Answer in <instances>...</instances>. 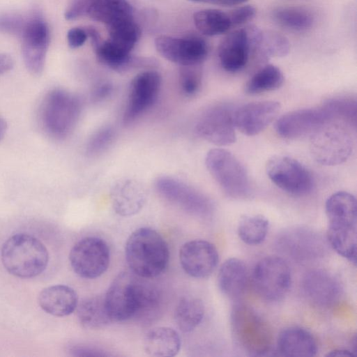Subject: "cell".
Masks as SVG:
<instances>
[{
	"label": "cell",
	"instance_id": "cell-1",
	"mask_svg": "<svg viewBox=\"0 0 357 357\" xmlns=\"http://www.w3.org/2000/svg\"><path fill=\"white\" fill-rule=\"evenodd\" d=\"M104 299L112 321L135 318L146 322L156 315L161 305L158 289L131 271L121 272L114 279Z\"/></svg>",
	"mask_w": 357,
	"mask_h": 357
},
{
	"label": "cell",
	"instance_id": "cell-2",
	"mask_svg": "<svg viewBox=\"0 0 357 357\" xmlns=\"http://www.w3.org/2000/svg\"><path fill=\"white\" fill-rule=\"evenodd\" d=\"M327 239L332 248L354 264L357 257V205L351 193L340 191L326 200Z\"/></svg>",
	"mask_w": 357,
	"mask_h": 357
},
{
	"label": "cell",
	"instance_id": "cell-3",
	"mask_svg": "<svg viewBox=\"0 0 357 357\" xmlns=\"http://www.w3.org/2000/svg\"><path fill=\"white\" fill-rule=\"evenodd\" d=\"M125 257L131 272L151 279L160 275L167 268L169 250L167 242L157 231L150 227H141L128 238Z\"/></svg>",
	"mask_w": 357,
	"mask_h": 357
},
{
	"label": "cell",
	"instance_id": "cell-4",
	"mask_svg": "<svg viewBox=\"0 0 357 357\" xmlns=\"http://www.w3.org/2000/svg\"><path fill=\"white\" fill-rule=\"evenodd\" d=\"M1 260L10 274L31 278L45 270L49 253L39 239L29 234L19 233L10 236L2 245Z\"/></svg>",
	"mask_w": 357,
	"mask_h": 357
},
{
	"label": "cell",
	"instance_id": "cell-5",
	"mask_svg": "<svg viewBox=\"0 0 357 357\" xmlns=\"http://www.w3.org/2000/svg\"><path fill=\"white\" fill-rule=\"evenodd\" d=\"M82 103L75 94L54 89L45 96L40 110L43 129L52 137L63 139L73 130L80 116Z\"/></svg>",
	"mask_w": 357,
	"mask_h": 357
},
{
	"label": "cell",
	"instance_id": "cell-6",
	"mask_svg": "<svg viewBox=\"0 0 357 357\" xmlns=\"http://www.w3.org/2000/svg\"><path fill=\"white\" fill-rule=\"evenodd\" d=\"M231 326L234 341L245 352L251 356H264L269 352L273 342L271 331L250 306H234Z\"/></svg>",
	"mask_w": 357,
	"mask_h": 357
},
{
	"label": "cell",
	"instance_id": "cell-7",
	"mask_svg": "<svg viewBox=\"0 0 357 357\" xmlns=\"http://www.w3.org/2000/svg\"><path fill=\"white\" fill-rule=\"evenodd\" d=\"M205 164L226 195L238 199L250 195L251 185L248 173L231 153L223 149H211L206 155Z\"/></svg>",
	"mask_w": 357,
	"mask_h": 357
},
{
	"label": "cell",
	"instance_id": "cell-8",
	"mask_svg": "<svg viewBox=\"0 0 357 357\" xmlns=\"http://www.w3.org/2000/svg\"><path fill=\"white\" fill-rule=\"evenodd\" d=\"M328 123L311 135L310 151L317 162L334 166L349 158L354 149V141L351 134L344 126Z\"/></svg>",
	"mask_w": 357,
	"mask_h": 357
},
{
	"label": "cell",
	"instance_id": "cell-9",
	"mask_svg": "<svg viewBox=\"0 0 357 357\" xmlns=\"http://www.w3.org/2000/svg\"><path fill=\"white\" fill-rule=\"evenodd\" d=\"M252 280L255 290L261 298L275 302L288 294L291 284V273L282 258L268 256L256 264Z\"/></svg>",
	"mask_w": 357,
	"mask_h": 357
},
{
	"label": "cell",
	"instance_id": "cell-10",
	"mask_svg": "<svg viewBox=\"0 0 357 357\" xmlns=\"http://www.w3.org/2000/svg\"><path fill=\"white\" fill-rule=\"evenodd\" d=\"M69 261L77 275L84 279H95L102 275L109 266V248L100 238L86 237L73 246Z\"/></svg>",
	"mask_w": 357,
	"mask_h": 357
},
{
	"label": "cell",
	"instance_id": "cell-11",
	"mask_svg": "<svg viewBox=\"0 0 357 357\" xmlns=\"http://www.w3.org/2000/svg\"><path fill=\"white\" fill-rule=\"evenodd\" d=\"M266 172L276 186L290 195L302 196L312 189L313 179L310 172L291 157L273 156L266 164Z\"/></svg>",
	"mask_w": 357,
	"mask_h": 357
},
{
	"label": "cell",
	"instance_id": "cell-12",
	"mask_svg": "<svg viewBox=\"0 0 357 357\" xmlns=\"http://www.w3.org/2000/svg\"><path fill=\"white\" fill-rule=\"evenodd\" d=\"M155 188L162 198L190 214L205 218L213 212L212 203L204 194L178 178L158 177Z\"/></svg>",
	"mask_w": 357,
	"mask_h": 357
},
{
	"label": "cell",
	"instance_id": "cell-13",
	"mask_svg": "<svg viewBox=\"0 0 357 357\" xmlns=\"http://www.w3.org/2000/svg\"><path fill=\"white\" fill-rule=\"evenodd\" d=\"M157 52L165 59L180 66H199L207 57L208 45L202 36H160L155 40Z\"/></svg>",
	"mask_w": 357,
	"mask_h": 357
},
{
	"label": "cell",
	"instance_id": "cell-14",
	"mask_svg": "<svg viewBox=\"0 0 357 357\" xmlns=\"http://www.w3.org/2000/svg\"><path fill=\"white\" fill-rule=\"evenodd\" d=\"M21 36L24 65L30 73L39 75L43 71L50 44L49 26L42 17L34 15L26 21Z\"/></svg>",
	"mask_w": 357,
	"mask_h": 357
},
{
	"label": "cell",
	"instance_id": "cell-15",
	"mask_svg": "<svg viewBox=\"0 0 357 357\" xmlns=\"http://www.w3.org/2000/svg\"><path fill=\"white\" fill-rule=\"evenodd\" d=\"M162 84L160 73L146 70L136 75L131 81L123 121L129 124L145 113L155 102Z\"/></svg>",
	"mask_w": 357,
	"mask_h": 357
},
{
	"label": "cell",
	"instance_id": "cell-16",
	"mask_svg": "<svg viewBox=\"0 0 357 357\" xmlns=\"http://www.w3.org/2000/svg\"><path fill=\"white\" fill-rule=\"evenodd\" d=\"M234 112L226 105L212 106L202 112L195 124V132L203 139L217 146L235 142Z\"/></svg>",
	"mask_w": 357,
	"mask_h": 357
},
{
	"label": "cell",
	"instance_id": "cell-17",
	"mask_svg": "<svg viewBox=\"0 0 357 357\" xmlns=\"http://www.w3.org/2000/svg\"><path fill=\"white\" fill-rule=\"evenodd\" d=\"M219 255L215 246L209 241L195 239L183 244L179 250L181 268L195 278H206L215 269Z\"/></svg>",
	"mask_w": 357,
	"mask_h": 357
},
{
	"label": "cell",
	"instance_id": "cell-18",
	"mask_svg": "<svg viewBox=\"0 0 357 357\" xmlns=\"http://www.w3.org/2000/svg\"><path fill=\"white\" fill-rule=\"evenodd\" d=\"M255 26H248L227 34L218 47V58L222 68L230 73L243 69L253 52Z\"/></svg>",
	"mask_w": 357,
	"mask_h": 357
},
{
	"label": "cell",
	"instance_id": "cell-19",
	"mask_svg": "<svg viewBox=\"0 0 357 357\" xmlns=\"http://www.w3.org/2000/svg\"><path fill=\"white\" fill-rule=\"evenodd\" d=\"M330 120L328 114L322 107L301 109L281 116L277 120L275 128L282 137L296 139L312 135Z\"/></svg>",
	"mask_w": 357,
	"mask_h": 357
},
{
	"label": "cell",
	"instance_id": "cell-20",
	"mask_svg": "<svg viewBox=\"0 0 357 357\" xmlns=\"http://www.w3.org/2000/svg\"><path fill=\"white\" fill-rule=\"evenodd\" d=\"M280 110V102L273 100L248 103L234 112L235 128L248 136L258 135L276 119Z\"/></svg>",
	"mask_w": 357,
	"mask_h": 357
},
{
	"label": "cell",
	"instance_id": "cell-21",
	"mask_svg": "<svg viewBox=\"0 0 357 357\" xmlns=\"http://www.w3.org/2000/svg\"><path fill=\"white\" fill-rule=\"evenodd\" d=\"M302 289L310 302L321 307L332 306L342 293L339 280L323 269H314L306 273L302 280Z\"/></svg>",
	"mask_w": 357,
	"mask_h": 357
},
{
	"label": "cell",
	"instance_id": "cell-22",
	"mask_svg": "<svg viewBox=\"0 0 357 357\" xmlns=\"http://www.w3.org/2000/svg\"><path fill=\"white\" fill-rule=\"evenodd\" d=\"M318 351L317 341L307 330L291 326L282 331L277 339V351L280 356L312 357Z\"/></svg>",
	"mask_w": 357,
	"mask_h": 357
},
{
	"label": "cell",
	"instance_id": "cell-23",
	"mask_svg": "<svg viewBox=\"0 0 357 357\" xmlns=\"http://www.w3.org/2000/svg\"><path fill=\"white\" fill-rule=\"evenodd\" d=\"M38 304L46 313L66 317L73 313L78 304L77 292L65 284H55L43 289L38 295Z\"/></svg>",
	"mask_w": 357,
	"mask_h": 357
},
{
	"label": "cell",
	"instance_id": "cell-24",
	"mask_svg": "<svg viewBox=\"0 0 357 357\" xmlns=\"http://www.w3.org/2000/svg\"><path fill=\"white\" fill-rule=\"evenodd\" d=\"M278 240L284 252L294 258L315 257L323 245L317 234L306 228H291L284 231Z\"/></svg>",
	"mask_w": 357,
	"mask_h": 357
},
{
	"label": "cell",
	"instance_id": "cell-25",
	"mask_svg": "<svg viewBox=\"0 0 357 357\" xmlns=\"http://www.w3.org/2000/svg\"><path fill=\"white\" fill-rule=\"evenodd\" d=\"M218 285L221 292L231 299L238 298L245 292L248 282V271L243 261L229 258L220 266Z\"/></svg>",
	"mask_w": 357,
	"mask_h": 357
},
{
	"label": "cell",
	"instance_id": "cell-26",
	"mask_svg": "<svg viewBox=\"0 0 357 357\" xmlns=\"http://www.w3.org/2000/svg\"><path fill=\"white\" fill-rule=\"evenodd\" d=\"M144 349L151 356L172 357L179 352L181 340L177 331L160 326L149 330L144 338Z\"/></svg>",
	"mask_w": 357,
	"mask_h": 357
},
{
	"label": "cell",
	"instance_id": "cell-27",
	"mask_svg": "<svg viewBox=\"0 0 357 357\" xmlns=\"http://www.w3.org/2000/svg\"><path fill=\"white\" fill-rule=\"evenodd\" d=\"M87 15L106 26L134 18L132 6L128 0H89Z\"/></svg>",
	"mask_w": 357,
	"mask_h": 357
},
{
	"label": "cell",
	"instance_id": "cell-28",
	"mask_svg": "<svg viewBox=\"0 0 357 357\" xmlns=\"http://www.w3.org/2000/svg\"><path fill=\"white\" fill-rule=\"evenodd\" d=\"M79 324L86 329H99L112 322L106 309L104 296L85 298L76 307Z\"/></svg>",
	"mask_w": 357,
	"mask_h": 357
},
{
	"label": "cell",
	"instance_id": "cell-29",
	"mask_svg": "<svg viewBox=\"0 0 357 357\" xmlns=\"http://www.w3.org/2000/svg\"><path fill=\"white\" fill-rule=\"evenodd\" d=\"M204 316V305L198 298L185 296L177 304L174 320L177 327L183 333L195 329Z\"/></svg>",
	"mask_w": 357,
	"mask_h": 357
},
{
	"label": "cell",
	"instance_id": "cell-30",
	"mask_svg": "<svg viewBox=\"0 0 357 357\" xmlns=\"http://www.w3.org/2000/svg\"><path fill=\"white\" fill-rule=\"evenodd\" d=\"M193 22L203 35L215 36L227 32L232 26L228 13L218 9H202L193 15Z\"/></svg>",
	"mask_w": 357,
	"mask_h": 357
},
{
	"label": "cell",
	"instance_id": "cell-31",
	"mask_svg": "<svg viewBox=\"0 0 357 357\" xmlns=\"http://www.w3.org/2000/svg\"><path fill=\"white\" fill-rule=\"evenodd\" d=\"M108 39L121 50L131 54L141 36V29L134 18L118 22L107 26Z\"/></svg>",
	"mask_w": 357,
	"mask_h": 357
},
{
	"label": "cell",
	"instance_id": "cell-32",
	"mask_svg": "<svg viewBox=\"0 0 357 357\" xmlns=\"http://www.w3.org/2000/svg\"><path fill=\"white\" fill-rule=\"evenodd\" d=\"M272 18L279 26L294 31H306L314 23V17L309 10L296 6L278 8L273 10Z\"/></svg>",
	"mask_w": 357,
	"mask_h": 357
},
{
	"label": "cell",
	"instance_id": "cell-33",
	"mask_svg": "<svg viewBox=\"0 0 357 357\" xmlns=\"http://www.w3.org/2000/svg\"><path fill=\"white\" fill-rule=\"evenodd\" d=\"M290 50L288 39L282 34L275 31H261L259 29L254 45V52L261 57H282Z\"/></svg>",
	"mask_w": 357,
	"mask_h": 357
},
{
	"label": "cell",
	"instance_id": "cell-34",
	"mask_svg": "<svg viewBox=\"0 0 357 357\" xmlns=\"http://www.w3.org/2000/svg\"><path fill=\"white\" fill-rule=\"evenodd\" d=\"M284 82V75L279 68L268 64L256 72L245 84L248 94L255 95L278 89Z\"/></svg>",
	"mask_w": 357,
	"mask_h": 357
},
{
	"label": "cell",
	"instance_id": "cell-35",
	"mask_svg": "<svg viewBox=\"0 0 357 357\" xmlns=\"http://www.w3.org/2000/svg\"><path fill=\"white\" fill-rule=\"evenodd\" d=\"M269 229L268 220L262 215H245L241 217L237 227L238 237L250 245L262 243Z\"/></svg>",
	"mask_w": 357,
	"mask_h": 357
},
{
	"label": "cell",
	"instance_id": "cell-36",
	"mask_svg": "<svg viewBox=\"0 0 357 357\" xmlns=\"http://www.w3.org/2000/svg\"><path fill=\"white\" fill-rule=\"evenodd\" d=\"M98 60L115 70H126L138 63L132 54L115 47L109 41L102 40L94 48Z\"/></svg>",
	"mask_w": 357,
	"mask_h": 357
},
{
	"label": "cell",
	"instance_id": "cell-37",
	"mask_svg": "<svg viewBox=\"0 0 357 357\" xmlns=\"http://www.w3.org/2000/svg\"><path fill=\"white\" fill-rule=\"evenodd\" d=\"M144 200V195L137 190L119 189L114 194L113 207L119 215L131 216L141 210Z\"/></svg>",
	"mask_w": 357,
	"mask_h": 357
},
{
	"label": "cell",
	"instance_id": "cell-38",
	"mask_svg": "<svg viewBox=\"0 0 357 357\" xmlns=\"http://www.w3.org/2000/svg\"><path fill=\"white\" fill-rule=\"evenodd\" d=\"M330 119L344 121L351 126H356V102L349 97H336L328 99L322 106Z\"/></svg>",
	"mask_w": 357,
	"mask_h": 357
},
{
	"label": "cell",
	"instance_id": "cell-39",
	"mask_svg": "<svg viewBox=\"0 0 357 357\" xmlns=\"http://www.w3.org/2000/svg\"><path fill=\"white\" fill-rule=\"evenodd\" d=\"M178 84L185 95L191 96L196 94L202 85V72L199 66H181Z\"/></svg>",
	"mask_w": 357,
	"mask_h": 357
},
{
	"label": "cell",
	"instance_id": "cell-40",
	"mask_svg": "<svg viewBox=\"0 0 357 357\" xmlns=\"http://www.w3.org/2000/svg\"><path fill=\"white\" fill-rule=\"evenodd\" d=\"M115 130L112 126H103L89 137L86 143V153L90 155L102 153L109 147L114 139Z\"/></svg>",
	"mask_w": 357,
	"mask_h": 357
},
{
	"label": "cell",
	"instance_id": "cell-41",
	"mask_svg": "<svg viewBox=\"0 0 357 357\" xmlns=\"http://www.w3.org/2000/svg\"><path fill=\"white\" fill-rule=\"evenodd\" d=\"M256 14V9L251 5L239 6L228 13L231 26H238L250 21Z\"/></svg>",
	"mask_w": 357,
	"mask_h": 357
},
{
	"label": "cell",
	"instance_id": "cell-42",
	"mask_svg": "<svg viewBox=\"0 0 357 357\" xmlns=\"http://www.w3.org/2000/svg\"><path fill=\"white\" fill-rule=\"evenodd\" d=\"M26 20L15 15H6L0 17V29L12 33H22Z\"/></svg>",
	"mask_w": 357,
	"mask_h": 357
},
{
	"label": "cell",
	"instance_id": "cell-43",
	"mask_svg": "<svg viewBox=\"0 0 357 357\" xmlns=\"http://www.w3.org/2000/svg\"><path fill=\"white\" fill-rule=\"evenodd\" d=\"M89 0H73L67 7L64 17L67 20L72 21L87 15Z\"/></svg>",
	"mask_w": 357,
	"mask_h": 357
},
{
	"label": "cell",
	"instance_id": "cell-44",
	"mask_svg": "<svg viewBox=\"0 0 357 357\" xmlns=\"http://www.w3.org/2000/svg\"><path fill=\"white\" fill-rule=\"evenodd\" d=\"M67 43L71 49L82 47L89 38L86 29L73 27L68 30L66 36Z\"/></svg>",
	"mask_w": 357,
	"mask_h": 357
},
{
	"label": "cell",
	"instance_id": "cell-45",
	"mask_svg": "<svg viewBox=\"0 0 357 357\" xmlns=\"http://www.w3.org/2000/svg\"><path fill=\"white\" fill-rule=\"evenodd\" d=\"M70 352L75 356H104L107 354L97 349L87 346H74L70 349Z\"/></svg>",
	"mask_w": 357,
	"mask_h": 357
},
{
	"label": "cell",
	"instance_id": "cell-46",
	"mask_svg": "<svg viewBox=\"0 0 357 357\" xmlns=\"http://www.w3.org/2000/svg\"><path fill=\"white\" fill-rule=\"evenodd\" d=\"M113 87L108 82H103L98 84L93 92V98L96 101L103 100L110 96Z\"/></svg>",
	"mask_w": 357,
	"mask_h": 357
},
{
	"label": "cell",
	"instance_id": "cell-47",
	"mask_svg": "<svg viewBox=\"0 0 357 357\" xmlns=\"http://www.w3.org/2000/svg\"><path fill=\"white\" fill-rule=\"evenodd\" d=\"M196 3L211 4L220 6H234L242 4L248 0H187Z\"/></svg>",
	"mask_w": 357,
	"mask_h": 357
},
{
	"label": "cell",
	"instance_id": "cell-48",
	"mask_svg": "<svg viewBox=\"0 0 357 357\" xmlns=\"http://www.w3.org/2000/svg\"><path fill=\"white\" fill-rule=\"evenodd\" d=\"M14 59L6 53L0 54V75L10 71L14 66Z\"/></svg>",
	"mask_w": 357,
	"mask_h": 357
},
{
	"label": "cell",
	"instance_id": "cell-49",
	"mask_svg": "<svg viewBox=\"0 0 357 357\" xmlns=\"http://www.w3.org/2000/svg\"><path fill=\"white\" fill-rule=\"evenodd\" d=\"M326 356H342V357H354L356 354L353 351L347 349H335L328 353Z\"/></svg>",
	"mask_w": 357,
	"mask_h": 357
},
{
	"label": "cell",
	"instance_id": "cell-50",
	"mask_svg": "<svg viewBox=\"0 0 357 357\" xmlns=\"http://www.w3.org/2000/svg\"><path fill=\"white\" fill-rule=\"evenodd\" d=\"M7 130V123L5 119L0 115V142L4 137Z\"/></svg>",
	"mask_w": 357,
	"mask_h": 357
}]
</instances>
